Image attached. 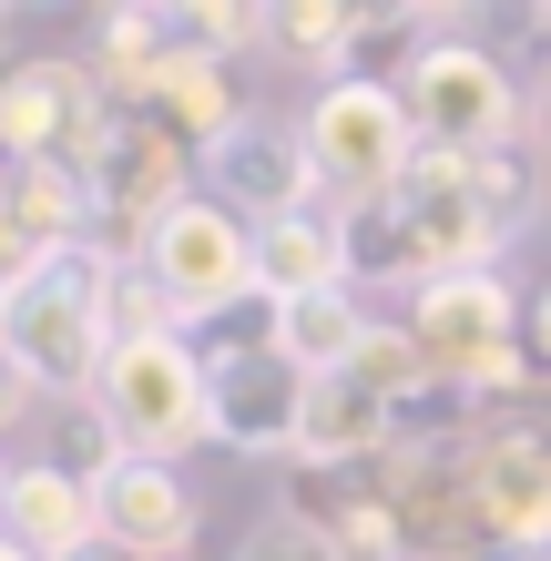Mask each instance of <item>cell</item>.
<instances>
[{"mask_svg":"<svg viewBox=\"0 0 551 561\" xmlns=\"http://www.w3.org/2000/svg\"><path fill=\"white\" fill-rule=\"evenodd\" d=\"M266 42L297 51V61H347V42H358V11H337V0H286V11H266Z\"/></svg>","mask_w":551,"mask_h":561,"instance_id":"9a60e30c","label":"cell"},{"mask_svg":"<svg viewBox=\"0 0 551 561\" xmlns=\"http://www.w3.org/2000/svg\"><path fill=\"white\" fill-rule=\"evenodd\" d=\"M521 296L491 276H429L409 286V347L429 357V378H460V388H501L521 378Z\"/></svg>","mask_w":551,"mask_h":561,"instance_id":"8992f818","label":"cell"},{"mask_svg":"<svg viewBox=\"0 0 551 561\" xmlns=\"http://www.w3.org/2000/svg\"><path fill=\"white\" fill-rule=\"evenodd\" d=\"M368 347H378V317L358 307V286H328V296H307V307H286V357H297L307 378H347Z\"/></svg>","mask_w":551,"mask_h":561,"instance_id":"5bb4252c","label":"cell"},{"mask_svg":"<svg viewBox=\"0 0 551 561\" xmlns=\"http://www.w3.org/2000/svg\"><path fill=\"white\" fill-rule=\"evenodd\" d=\"M103 245H61V255H31V266L0 286V357L31 378V388H82L103 378L113 357V327H103Z\"/></svg>","mask_w":551,"mask_h":561,"instance_id":"6da1fadb","label":"cell"},{"mask_svg":"<svg viewBox=\"0 0 551 561\" xmlns=\"http://www.w3.org/2000/svg\"><path fill=\"white\" fill-rule=\"evenodd\" d=\"M184 42L205 51V61H225V51L266 42V11H255V0H205V11H184Z\"/></svg>","mask_w":551,"mask_h":561,"instance_id":"2e32d148","label":"cell"},{"mask_svg":"<svg viewBox=\"0 0 551 561\" xmlns=\"http://www.w3.org/2000/svg\"><path fill=\"white\" fill-rule=\"evenodd\" d=\"M134 255H144V276L174 296V317L194 327V317H236L245 296H255V225L245 215H225L205 184L184 194V205H164L134 236Z\"/></svg>","mask_w":551,"mask_h":561,"instance_id":"5b68a950","label":"cell"},{"mask_svg":"<svg viewBox=\"0 0 551 561\" xmlns=\"http://www.w3.org/2000/svg\"><path fill=\"white\" fill-rule=\"evenodd\" d=\"M0 286H11V276H0Z\"/></svg>","mask_w":551,"mask_h":561,"instance_id":"7402d4cb","label":"cell"},{"mask_svg":"<svg viewBox=\"0 0 551 561\" xmlns=\"http://www.w3.org/2000/svg\"><path fill=\"white\" fill-rule=\"evenodd\" d=\"M205 378H215V439L225 449H297L307 368L286 347H266V357H205Z\"/></svg>","mask_w":551,"mask_h":561,"instance_id":"30bf717a","label":"cell"},{"mask_svg":"<svg viewBox=\"0 0 551 561\" xmlns=\"http://www.w3.org/2000/svg\"><path fill=\"white\" fill-rule=\"evenodd\" d=\"M205 194L245 225H286L317 205V163H307V134L276 113H236L225 134L205 144Z\"/></svg>","mask_w":551,"mask_h":561,"instance_id":"52a82bcc","label":"cell"},{"mask_svg":"<svg viewBox=\"0 0 551 561\" xmlns=\"http://www.w3.org/2000/svg\"><path fill=\"white\" fill-rule=\"evenodd\" d=\"M0 561H31V551H21V541H11V531H0Z\"/></svg>","mask_w":551,"mask_h":561,"instance_id":"d6986e66","label":"cell"},{"mask_svg":"<svg viewBox=\"0 0 551 561\" xmlns=\"http://www.w3.org/2000/svg\"><path fill=\"white\" fill-rule=\"evenodd\" d=\"M399 103L418 123V153H449V163H480L521 134V92H510V61L460 42V31H439V42L409 51L399 72Z\"/></svg>","mask_w":551,"mask_h":561,"instance_id":"3957f363","label":"cell"},{"mask_svg":"<svg viewBox=\"0 0 551 561\" xmlns=\"http://www.w3.org/2000/svg\"><path fill=\"white\" fill-rule=\"evenodd\" d=\"M0 490H11V470H0Z\"/></svg>","mask_w":551,"mask_h":561,"instance_id":"44dd1931","label":"cell"},{"mask_svg":"<svg viewBox=\"0 0 551 561\" xmlns=\"http://www.w3.org/2000/svg\"><path fill=\"white\" fill-rule=\"evenodd\" d=\"M92 520H103L113 561H184L194 551V490L174 459H134L123 449L103 480H92Z\"/></svg>","mask_w":551,"mask_h":561,"instance_id":"ba28073f","label":"cell"},{"mask_svg":"<svg viewBox=\"0 0 551 561\" xmlns=\"http://www.w3.org/2000/svg\"><path fill=\"white\" fill-rule=\"evenodd\" d=\"M541 134H551V82H541Z\"/></svg>","mask_w":551,"mask_h":561,"instance_id":"ffe728a7","label":"cell"},{"mask_svg":"<svg viewBox=\"0 0 551 561\" xmlns=\"http://www.w3.org/2000/svg\"><path fill=\"white\" fill-rule=\"evenodd\" d=\"M328 286H358L337 205H307V215H286V225H255V296L307 307V296H328Z\"/></svg>","mask_w":551,"mask_h":561,"instance_id":"7c38bea8","label":"cell"},{"mask_svg":"<svg viewBox=\"0 0 551 561\" xmlns=\"http://www.w3.org/2000/svg\"><path fill=\"white\" fill-rule=\"evenodd\" d=\"M521 337H531V357H541V368H551V286L531 296V327H521Z\"/></svg>","mask_w":551,"mask_h":561,"instance_id":"ac0fdd59","label":"cell"},{"mask_svg":"<svg viewBox=\"0 0 551 561\" xmlns=\"http://www.w3.org/2000/svg\"><path fill=\"white\" fill-rule=\"evenodd\" d=\"M388 428H399V409H388L358 368H347V378H307V428H297V459L337 470V459H368Z\"/></svg>","mask_w":551,"mask_h":561,"instance_id":"4fadbf2b","label":"cell"},{"mask_svg":"<svg viewBox=\"0 0 551 561\" xmlns=\"http://www.w3.org/2000/svg\"><path fill=\"white\" fill-rule=\"evenodd\" d=\"M92 409L113 419V439L134 459H184L194 439H215V378L184 337H134L103 357L92 378Z\"/></svg>","mask_w":551,"mask_h":561,"instance_id":"277c9868","label":"cell"},{"mask_svg":"<svg viewBox=\"0 0 551 561\" xmlns=\"http://www.w3.org/2000/svg\"><path fill=\"white\" fill-rule=\"evenodd\" d=\"M307 134V163H317V194L347 205H378L418 174V123L399 103V82H317V103L297 113Z\"/></svg>","mask_w":551,"mask_h":561,"instance_id":"7a4b0ae2","label":"cell"},{"mask_svg":"<svg viewBox=\"0 0 551 561\" xmlns=\"http://www.w3.org/2000/svg\"><path fill=\"white\" fill-rule=\"evenodd\" d=\"M470 520L501 551H541L551 541V439L541 428H491L470 449Z\"/></svg>","mask_w":551,"mask_h":561,"instance_id":"9c48e42d","label":"cell"},{"mask_svg":"<svg viewBox=\"0 0 551 561\" xmlns=\"http://www.w3.org/2000/svg\"><path fill=\"white\" fill-rule=\"evenodd\" d=\"M0 531H11L31 561H92V551H103L92 480H72L61 459H21L11 490H0Z\"/></svg>","mask_w":551,"mask_h":561,"instance_id":"8fae6325","label":"cell"},{"mask_svg":"<svg viewBox=\"0 0 551 561\" xmlns=\"http://www.w3.org/2000/svg\"><path fill=\"white\" fill-rule=\"evenodd\" d=\"M31 399H42V388H31L11 357H0V428H21V419H31Z\"/></svg>","mask_w":551,"mask_h":561,"instance_id":"e0dca14e","label":"cell"}]
</instances>
